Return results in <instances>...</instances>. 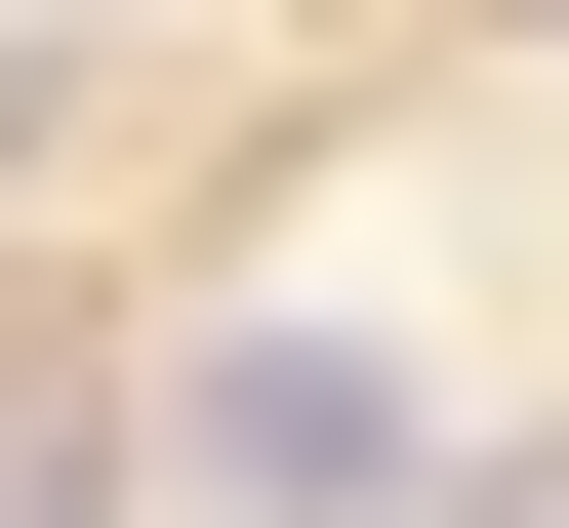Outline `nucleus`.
I'll list each match as a JSON object with an SVG mask.
<instances>
[{
    "mask_svg": "<svg viewBox=\"0 0 569 528\" xmlns=\"http://www.w3.org/2000/svg\"><path fill=\"white\" fill-rule=\"evenodd\" d=\"M0 528H41V488H0Z\"/></svg>",
    "mask_w": 569,
    "mask_h": 528,
    "instance_id": "nucleus-2",
    "label": "nucleus"
},
{
    "mask_svg": "<svg viewBox=\"0 0 569 528\" xmlns=\"http://www.w3.org/2000/svg\"><path fill=\"white\" fill-rule=\"evenodd\" d=\"M407 447H448L407 326H203V366H163V488H203V528H407Z\"/></svg>",
    "mask_w": 569,
    "mask_h": 528,
    "instance_id": "nucleus-1",
    "label": "nucleus"
}]
</instances>
